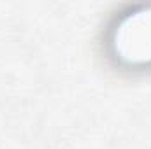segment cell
<instances>
[{
	"instance_id": "cell-1",
	"label": "cell",
	"mask_w": 151,
	"mask_h": 149,
	"mask_svg": "<svg viewBox=\"0 0 151 149\" xmlns=\"http://www.w3.org/2000/svg\"><path fill=\"white\" fill-rule=\"evenodd\" d=\"M109 49L113 58L125 67H150L151 65V5L130 9L116 19Z\"/></svg>"
}]
</instances>
